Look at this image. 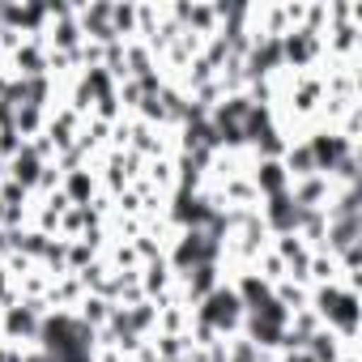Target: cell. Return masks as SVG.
<instances>
[{"label": "cell", "mask_w": 362, "mask_h": 362, "mask_svg": "<svg viewBox=\"0 0 362 362\" xmlns=\"http://www.w3.org/2000/svg\"><path fill=\"white\" fill-rule=\"evenodd\" d=\"M205 307H201V324L209 328V332H230V328H239L243 324V303H239V294L235 290H214V294H205L201 298Z\"/></svg>", "instance_id": "6da1fadb"}, {"label": "cell", "mask_w": 362, "mask_h": 362, "mask_svg": "<svg viewBox=\"0 0 362 362\" xmlns=\"http://www.w3.org/2000/svg\"><path fill=\"white\" fill-rule=\"evenodd\" d=\"M311 52H315V39H311V35H298V39H286V56H290V60H307Z\"/></svg>", "instance_id": "30bf717a"}, {"label": "cell", "mask_w": 362, "mask_h": 362, "mask_svg": "<svg viewBox=\"0 0 362 362\" xmlns=\"http://www.w3.org/2000/svg\"><path fill=\"white\" fill-rule=\"evenodd\" d=\"M9 175H13L18 188L39 184V175H43V149H39V145H22V149L9 158Z\"/></svg>", "instance_id": "5b68a950"}, {"label": "cell", "mask_w": 362, "mask_h": 362, "mask_svg": "<svg viewBox=\"0 0 362 362\" xmlns=\"http://www.w3.org/2000/svg\"><path fill=\"white\" fill-rule=\"evenodd\" d=\"M218 290V269L214 264H197V269H188V298H205V294H214Z\"/></svg>", "instance_id": "52a82bcc"}, {"label": "cell", "mask_w": 362, "mask_h": 362, "mask_svg": "<svg viewBox=\"0 0 362 362\" xmlns=\"http://www.w3.org/2000/svg\"><path fill=\"white\" fill-rule=\"evenodd\" d=\"M0 222H5V201H0Z\"/></svg>", "instance_id": "5bb4252c"}, {"label": "cell", "mask_w": 362, "mask_h": 362, "mask_svg": "<svg viewBox=\"0 0 362 362\" xmlns=\"http://www.w3.org/2000/svg\"><path fill=\"white\" fill-rule=\"evenodd\" d=\"M307 149H311L315 175H328V170H337V166L349 158V136H332V132H320V136H311V141H307Z\"/></svg>", "instance_id": "3957f363"}, {"label": "cell", "mask_w": 362, "mask_h": 362, "mask_svg": "<svg viewBox=\"0 0 362 362\" xmlns=\"http://www.w3.org/2000/svg\"><path fill=\"white\" fill-rule=\"evenodd\" d=\"M0 294H5V269H0Z\"/></svg>", "instance_id": "7c38bea8"}, {"label": "cell", "mask_w": 362, "mask_h": 362, "mask_svg": "<svg viewBox=\"0 0 362 362\" xmlns=\"http://www.w3.org/2000/svg\"><path fill=\"white\" fill-rule=\"evenodd\" d=\"M5 247H9V239H5V235H0V252H5Z\"/></svg>", "instance_id": "4fadbf2b"}, {"label": "cell", "mask_w": 362, "mask_h": 362, "mask_svg": "<svg viewBox=\"0 0 362 362\" xmlns=\"http://www.w3.org/2000/svg\"><path fill=\"white\" fill-rule=\"evenodd\" d=\"M18 69H22L26 77H35V73H43V56H39L35 47H22V52H18Z\"/></svg>", "instance_id": "8fae6325"}, {"label": "cell", "mask_w": 362, "mask_h": 362, "mask_svg": "<svg viewBox=\"0 0 362 362\" xmlns=\"http://www.w3.org/2000/svg\"><path fill=\"white\" fill-rule=\"evenodd\" d=\"M90 175L86 170H69V184H64V201H77V205H86L90 201Z\"/></svg>", "instance_id": "9c48e42d"}, {"label": "cell", "mask_w": 362, "mask_h": 362, "mask_svg": "<svg viewBox=\"0 0 362 362\" xmlns=\"http://www.w3.org/2000/svg\"><path fill=\"white\" fill-rule=\"evenodd\" d=\"M286 184H290V175L281 170V162H260V170H256V188H260L264 197H281Z\"/></svg>", "instance_id": "8992f818"}, {"label": "cell", "mask_w": 362, "mask_h": 362, "mask_svg": "<svg viewBox=\"0 0 362 362\" xmlns=\"http://www.w3.org/2000/svg\"><path fill=\"white\" fill-rule=\"evenodd\" d=\"M264 214H269V226L277 230V235H298V226H303V214L307 209H298L294 205V197H269V205H264Z\"/></svg>", "instance_id": "277c9868"}, {"label": "cell", "mask_w": 362, "mask_h": 362, "mask_svg": "<svg viewBox=\"0 0 362 362\" xmlns=\"http://www.w3.org/2000/svg\"><path fill=\"white\" fill-rule=\"evenodd\" d=\"M5 328H9V337H30V332H39V315H35V307H9Z\"/></svg>", "instance_id": "ba28073f"}, {"label": "cell", "mask_w": 362, "mask_h": 362, "mask_svg": "<svg viewBox=\"0 0 362 362\" xmlns=\"http://www.w3.org/2000/svg\"><path fill=\"white\" fill-rule=\"evenodd\" d=\"M315 311H320L328 324H337L345 337L358 332V298H354V290H337V286L320 290V294H315Z\"/></svg>", "instance_id": "7a4b0ae2"}]
</instances>
